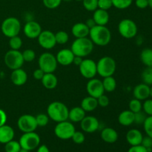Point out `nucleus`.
<instances>
[{
  "label": "nucleus",
  "mask_w": 152,
  "mask_h": 152,
  "mask_svg": "<svg viewBox=\"0 0 152 152\" xmlns=\"http://www.w3.org/2000/svg\"><path fill=\"white\" fill-rule=\"evenodd\" d=\"M97 102H98V106H100L102 108H105L108 106L110 103L109 98L105 94L101 95L100 96L97 98Z\"/></svg>",
  "instance_id": "nucleus-46"
},
{
  "label": "nucleus",
  "mask_w": 152,
  "mask_h": 152,
  "mask_svg": "<svg viewBox=\"0 0 152 152\" xmlns=\"http://www.w3.org/2000/svg\"><path fill=\"white\" fill-rule=\"evenodd\" d=\"M89 31L90 29L86 25V23H83V22H78V23L74 24L71 28V33L73 36L76 37V39L87 37L89 35Z\"/></svg>",
  "instance_id": "nucleus-21"
},
{
  "label": "nucleus",
  "mask_w": 152,
  "mask_h": 152,
  "mask_svg": "<svg viewBox=\"0 0 152 152\" xmlns=\"http://www.w3.org/2000/svg\"><path fill=\"white\" fill-rule=\"evenodd\" d=\"M117 68L115 60L111 56H103L96 63L97 74L102 77L113 76Z\"/></svg>",
  "instance_id": "nucleus-4"
},
{
  "label": "nucleus",
  "mask_w": 152,
  "mask_h": 152,
  "mask_svg": "<svg viewBox=\"0 0 152 152\" xmlns=\"http://www.w3.org/2000/svg\"><path fill=\"white\" fill-rule=\"evenodd\" d=\"M62 1H66V2H68V1H72V0H62Z\"/></svg>",
  "instance_id": "nucleus-58"
},
{
  "label": "nucleus",
  "mask_w": 152,
  "mask_h": 152,
  "mask_svg": "<svg viewBox=\"0 0 152 152\" xmlns=\"http://www.w3.org/2000/svg\"><path fill=\"white\" fill-rule=\"evenodd\" d=\"M86 25L88 27L89 29H90V28H93V27H94L95 25H96V23H95L94 20L93 19V18H92V19H88V20L86 22Z\"/></svg>",
  "instance_id": "nucleus-54"
},
{
  "label": "nucleus",
  "mask_w": 152,
  "mask_h": 152,
  "mask_svg": "<svg viewBox=\"0 0 152 152\" xmlns=\"http://www.w3.org/2000/svg\"><path fill=\"white\" fill-rule=\"evenodd\" d=\"M21 148H21L19 142L12 140L5 143L4 151L5 152H19Z\"/></svg>",
  "instance_id": "nucleus-34"
},
{
  "label": "nucleus",
  "mask_w": 152,
  "mask_h": 152,
  "mask_svg": "<svg viewBox=\"0 0 152 152\" xmlns=\"http://www.w3.org/2000/svg\"><path fill=\"white\" fill-rule=\"evenodd\" d=\"M38 65L40 69L42 70L45 73H53L56 70L58 62L54 55L45 52L39 57Z\"/></svg>",
  "instance_id": "nucleus-7"
},
{
  "label": "nucleus",
  "mask_w": 152,
  "mask_h": 152,
  "mask_svg": "<svg viewBox=\"0 0 152 152\" xmlns=\"http://www.w3.org/2000/svg\"><path fill=\"white\" fill-rule=\"evenodd\" d=\"M86 90L89 96H91L96 99L105 93L102 82L99 79L96 78H92L89 80L86 85Z\"/></svg>",
  "instance_id": "nucleus-14"
},
{
  "label": "nucleus",
  "mask_w": 152,
  "mask_h": 152,
  "mask_svg": "<svg viewBox=\"0 0 152 152\" xmlns=\"http://www.w3.org/2000/svg\"><path fill=\"white\" fill-rule=\"evenodd\" d=\"M62 0H42V3L45 7L48 9L57 8L61 4Z\"/></svg>",
  "instance_id": "nucleus-41"
},
{
  "label": "nucleus",
  "mask_w": 152,
  "mask_h": 152,
  "mask_svg": "<svg viewBox=\"0 0 152 152\" xmlns=\"http://www.w3.org/2000/svg\"><path fill=\"white\" fill-rule=\"evenodd\" d=\"M17 126L23 133L35 132L38 127L36 117L31 114H24L19 117L17 120Z\"/></svg>",
  "instance_id": "nucleus-11"
},
{
  "label": "nucleus",
  "mask_w": 152,
  "mask_h": 152,
  "mask_svg": "<svg viewBox=\"0 0 152 152\" xmlns=\"http://www.w3.org/2000/svg\"><path fill=\"white\" fill-rule=\"evenodd\" d=\"M83 57H80V56H74V61H73V63H74V65H77V66L79 67V65H80V64L82 63V62H83Z\"/></svg>",
  "instance_id": "nucleus-53"
},
{
  "label": "nucleus",
  "mask_w": 152,
  "mask_h": 152,
  "mask_svg": "<svg viewBox=\"0 0 152 152\" xmlns=\"http://www.w3.org/2000/svg\"><path fill=\"white\" fill-rule=\"evenodd\" d=\"M69 109L63 102H52L47 108V114L50 119L56 123L65 121L68 120Z\"/></svg>",
  "instance_id": "nucleus-2"
},
{
  "label": "nucleus",
  "mask_w": 152,
  "mask_h": 152,
  "mask_svg": "<svg viewBox=\"0 0 152 152\" xmlns=\"http://www.w3.org/2000/svg\"><path fill=\"white\" fill-rule=\"evenodd\" d=\"M142 82L148 86H152V67H146L141 74Z\"/></svg>",
  "instance_id": "nucleus-31"
},
{
  "label": "nucleus",
  "mask_w": 152,
  "mask_h": 152,
  "mask_svg": "<svg viewBox=\"0 0 152 152\" xmlns=\"http://www.w3.org/2000/svg\"><path fill=\"white\" fill-rule=\"evenodd\" d=\"M148 7L152 9V0H148Z\"/></svg>",
  "instance_id": "nucleus-55"
},
{
  "label": "nucleus",
  "mask_w": 152,
  "mask_h": 152,
  "mask_svg": "<svg viewBox=\"0 0 152 152\" xmlns=\"http://www.w3.org/2000/svg\"><path fill=\"white\" fill-rule=\"evenodd\" d=\"M79 70L84 78L90 79L94 78L96 74H97L96 70V62L91 59H83L82 63L79 65Z\"/></svg>",
  "instance_id": "nucleus-12"
},
{
  "label": "nucleus",
  "mask_w": 152,
  "mask_h": 152,
  "mask_svg": "<svg viewBox=\"0 0 152 152\" xmlns=\"http://www.w3.org/2000/svg\"><path fill=\"white\" fill-rule=\"evenodd\" d=\"M80 106L86 112H91L97 108V99L91 96H86L82 100Z\"/></svg>",
  "instance_id": "nucleus-28"
},
{
  "label": "nucleus",
  "mask_w": 152,
  "mask_h": 152,
  "mask_svg": "<svg viewBox=\"0 0 152 152\" xmlns=\"http://www.w3.org/2000/svg\"><path fill=\"white\" fill-rule=\"evenodd\" d=\"M19 152H29V151H28V150L26 149H24V148H21Z\"/></svg>",
  "instance_id": "nucleus-56"
},
{
  "label": "nucleus",
  "mask_w": 152,
  "mask_h": 152,
  "mask_svg": "<svg viewBox=\"0 0 152 152\" xmlns=\"http://www.w3.org/2000/svg\"><path fill=\"white\" fill-rule=\"evenodd\" d=\"M75 132L76 129L74 124L68 120L57 123L54 128L55 135L59 139L64 140L71 139Z\"/></svg>",
  "instance_id": "nucleus-8"
},
{
  "label": "nucleus",
  "mask_w": 152,
  "mask_h": 152,
  "mask_svg": "<svg viewBox=\"0 0 152 152\" xmlns=\"http://www.w3.org/2000/svg\"><path fill=\"white\" fill-rule=\"evenodd\" d=\"M84 8L88 11H94L98 8V0H83Z\"/></svg>",
  "instance_id": "nucleus-37"
},
{
  "label": "nucleus",
  "mask_w": 152,
  "mask_h": 152,
  "mask_svg": "<svg viewBox=\"0 0 152 152\" xmlns=\"http://www.w3.org/2000/svg\"><path fill=\"white\" fill-rule=\"evenodd\" d=\"M71 50L74 53V56L86 57L90 55L94 50V43L90 38L76 39L71 45Z\"/></svg>",
  "instance_id": "nucleus-3"
},
{
  "label": "nucleus",
  "mask_w": 152,
  "mask_h": 152,
  "mask_svg": "<svg viewBox=\"0 0 152 152\" xmlns=\"http://www.w3.org/2000/svg\"><path fill=\"white\" fill-rule=\"evenodd\" d=\"M147 115L144 113V111L142 112V111H140V112L135 113L134 114V123L137 125H141L143 124L144 122H145V119H146Z\"/></svg>",
  "instance_id": "nucleus-44"
},
{
  "label": "nucleus",
  "mask_w": 152,
  "mask_h": 152,
  "mask_svg": "<svg viewBox=\"0 0 152 152\" xmlns=\"http://www.w3.org/2000/svg\"><path fill=\"white\" fill-rule=\"evenodd\" d=\"M36 120H37V125H38V127H44L48 125L49 122V117L48 116V114H39L38 115L36 116Z\"/></svg>",
  "instance_id": "nucleus-39"
},
{
  "label": "nucleus",
  "mask_w": 152,
  "mask_h": 152,
  "mask_svg": "<svg viewBox=\"0 0 152 152\" xmlns=\"http://www.w3.org/2000/svg\"><path fill=\"white\" fill-rule=\"evenodd\" d=\"M113 7L111 0H98V8L108 10Z\"/></svg>",
  "instance_id": "nucleus-45"
},
{
  "label": "nucleus",
  "mask_w": 152,
  "mask_h": 152,
  "mask_svg": "<svg viewBox=\"0 0 152 152\" xmlns=\"http://www.w3.org/2000/svg\"><path fill=\"white\" fill-rule=\"evenodd\" d=\"M4 62L6 66L9 69L13 71V70L22 68L25 61H24L22 52L17 50L10 49L4 55Z\"/></svg>",
  "instance_id": "nucleus-6"
},
{
  "label": "nucleus",
  "mask_w": 152,
  "mask_h": 152,
  "mask_svg": "<svg viewBox=\"0 0 152 152\" xmlns=\"http://www.w3.org/2000/svg\"><path fill=\"white\" fill-rule=\"evenodd\" d=\"M118 31L120 35L126 39H132L137 34L138 28L133 20L124 19L118 25Z\"/></svg>",
  "instance_id": "nucleus-10"
},
{
  "label": "nucleus",
  "mask_w": 152,
  "mask_h": 152,
  "mask_svg": "<svg viewBox=\"0 0 152 152\" xmlns=\"http://www.w3.org/2000/svg\"><path fill=\"white\" fill-rule=\"evenodd\" d=\"M129 110L133 113L140 112L142 110V103L137 99H133L129 102Z\"/></svg>",
  "instance_id": "nucleus-35"
},
{
  "label": "nucleus",
  "mask_w": 152,
  "mask_h": 152,
  "mask_svg": "<svg viewBox=\"0 0 152 152\" xmlns=\"http://www.w3.org/2000/svg\"><path fill=\"white\" fill-rule=\"evenodd\" d=\"M80 127L86 133H94L99 129V122L94 116H86L80 122Z\"/></svg>",
  "instance_id": "nucleus-15"
},
{
  "label": "nucleus",
  "mask_w": 152,
  "mask_h": 152,
  "mask_svg": "<svg viewBox=\"0 0 152 152\" xmlns=\"http://www.w3.org/2000/svg\"><path fill=\"white\" fill-rule=\"evenodd\" d=\"M73 142L76 144H82L85 142V140H86V137H85V135L83 132H77L76 131L73 134L72 137Z\"/></svg>",
  "instance_id": "nucleus-42"
},
{
  "label": "nucleus",
  "mask_w": 152,
  "mask_h": 152,
  "mask_svg": "<svg viewBox=\"0 0 152 152\" xmlns=\"http://www.w3.org/2000/svg\"><path fill=\"white\" fill-rule=\"evenodd\" d=\"M133 95L135 99L142 101L150 97V86L145 83H140L134 88Z\"/></svg>",
  "instance_id": "nucleus-18"
},
{
  "label": "nucleus",
  "mask_w": 152,
  "mask_h": 152,
  "mask_svg": "<svg viewBox=\"0 0 152 152\" xmlns=\"http://www.w3.org/2000/svg\"><path fill=\"white\" fill-rule=\"evenodd\" d=\"M102 82L105 91L112 92L117 88V82H116V80L112 76L104 77L103 81Z\"/></svg>",
  "instance_id": "nucleus-30"
},
{
  "label": "nucleus",
  "mask_w": 152,
  "mask_h": 152,
  "mask_svg": "<svg viewBox=\"0 0 152 152\" xmlns=\"http://www.w3.org/2000/svg\"><path fill=\"white\" fill-rule=\"evenodd\" d=\"M142 110L148 116H152V99H147L142 104Z\"/></svg>",
  "instance_id": "nucleus-43"
},
{
  "label": "nucleus",
  "mask_w": 152,
  "mask_h": 152,
  "mask_svg": "<svg viewBox=\"0 0 152 152\" xmlns=\"http://www.w3.org/2000/svg\"><path fill=\"white\" fill-rule=\"evenodd\" d=\"M55 39H56V44L65 45L69 40V35L65 31H60L55 34Z\"/></svg>",
  "instance_id": "nucleus-33"
},
{
  "label": "nucleus",
  "mask_w": 152,
  "mask_h": 152,
  "mask_svg": "<svg viewBox=\"0 0 152 152\" xmlns=\"http://www.w3.org/2000/svg\"><path fill=\"white\" fill-rule=\"evenodd\" d=\"M42 31L41 25L35 21H28L24 25V34L29 39L38 38Z\"/></svg>",
  "instance_id": "nucleus-16"
},
{
  "label": "nucleus",
  "mask_w": 152,
  "mask_h": 152,
  "mask_svg": "<svg viewBox=\"0 0 152 152\" xmlns=\"http://www.w3.org/2000/svg\"><path fill=\"white\" fill-rule=\"evenodd\" d=\"M118 133L112 128H105L101 132V138L107 143H114L118 140Z\"/></svg>",
  "instance_id": "nucleus-24"
},
{
  "label": "nucleus",
  "mask_w": 152,
  "mask_h": 152,
  "mask_svg": "<svg viewBox=\"0 0 152 152\" xmlns=\"http://www.w3.org/2000/svg\"><path fill=\"white\" fill-rule=\"evenodd\" d=\"M135 4L140 9H145L148 7V0H135Z\"/></svg>",
  "instance_id": "nucleus-50"
},
{
  "label": "nucleus",
  "mask_w": 152,
  "mask_h": 152,
  "mask_svg": "<svg viewBox=\"0 0 152 152\" xmlns=\"http://www.w3.org/2000/svg\"><path fill=\"white\" fill-rule=\"evenodd\" d=\"M10 80L15 86H22L26 83L28 80V74L23 69H22V68L13 70L10 74Z\"/></svg>",
  "instance_id": "nucleus-19"
},
{
  "label": "nucleus",
  "mask_w": 152,
  "mask_h": 152,
  "mask_svg": "<svg viewBox=\"0 0 152 152\" xmlns=\"http://www.w3.org/2000/svg\"><path fill=\"white\" fill-rule=\"evenodd\" d=\"M15 132L13 128L4 124L0 127V143L5 144L13 140Z\"/></svg>",
  "instance_id": "nucleus-22"
},
{
  "label": "nucleus",
  "mask_w": 152,
  "mask_h": 152,
  "mask_svg": "<svg viewBox=\"0 0 152 152\" xmlns=\"http://www.w3.org/2000/svg\"><path fill=\"white\" fill-rule=\"evenodd\" d=\"M150 97L152 98V86L150 87Z\"/></svg>",
  "instance_id": "nucleus-57"
},
{
  "label": "nucleus",
  "mask_w": 152,
  "mask_h": 152,
  "mask_svg": "<svg viewBox=\"0 0 152 152\" xmlns=\"http://www.w3.org/2000/svg\"><path fill=\"white\" fill-rule=\"evenodd\" d=\"M114 7L120 10H124L132 5L133 0H111Z\"/></svg>",
  "instance_id": "nucleus-32"
},
{
  "label": "nucleus",
  "mask_w": 152,
  "mask_h": 152,
  "mask_svg": "<svg viewBox=\"0 0 152 152\" xmlns=\"http://www.w3.org/2000/svg\"><path fill=\"white\" fill-rule=\"evenodd\" d=\"M126 140L132 146L139 145L142 143L143 135L138 129H131L126 134Z\"/></svg>",
  "instance_id": "nucleus-20"
},
{
  "label": "nucleus",
  "mask_w": 152,
  "mask_h": 152,
  "mask_svg": "<svg viewBox=\"0 0 152 152\" xmlns=\"http://www.w3.org/2000/svg\"><path fill=\"white\" fill-rule=\"evenodd\" d=\"M41 81L42 86L48 90L54 89L58 84V79L53 73H45Z\"/></svg>",
  "instance_id": "nucleus-25"
},
{
  "label": "nucleus",
  "mask_w": 152,
  "mask_h": 152,
  "mask_svg": "<svg viewBox=\"0 0 152 152\" xmlns=\"http://www.w3.org/2000/svg\"><path fill=\"white\" fill-rule=\"evenodd\" d=\"M128 152H148V150L142 146V145H134V146H132L129 149Z\"/></svg>",
  "instance_id": "nucleus-48"
},
{
  "label": "nucleus",
  "mask_w": 152,
  "mask_h": 152,
  "mask_svg": "<svg viewBox=\"0 0 152 152\" xmlns=\"http://www.w3.org/2000/svg\"><path fill=\"white\" fill-rule=\"evenodd\" d=\"M37 152H50V151H49V148H48L47 145H41L38 146Z\"/></svg>",
  "instance_id": "nucleus-52"
},
{
  "label": "nucleus",
  "mask_w": 152,
  "mask_h": 152,
  "mask_svg": "<svg viewBox=\"0 0 152 152\" xmlns=\"http://www.w3.org/2000/svg\"><path fill=\"white\" fill-rule=\"evenodd\" d=\"M37 39L39 45L46 50L53 48L56 45L55 34L50 31H42Z\"/></svg>",
  "instance_id": "nucleus-13"
},
{
  "label": "nucleus",
  "mask_w": 152,
  "mask_h": 152,
  "mask_svg": "<svg viewBox=\"0 0 152 152\" xmlns=\"http://www.w3.org/2000/svg\"><path fill=\"white\" fill-rule=\"evenodd\" d=\"M22 53L25 62H32V61L34 60V59L36 57L35 51L34 50H32V49H26Z\"/></svg>",
  "instance_id": "nucleus-40"
},
{
  "label": "nucleus",
  "mask_w": 152,
  "mask_h": 152,
  "mask_svg": "<svg viewBox=\"0 0 152 152\" xmlns=\"http://www.w3.org/2000/svg\"><path fill=\"white\" fill-rule=\"evenodd\" d=\"M22 45V40L19 36L10 37L9 40V46L12 50H19Z\"/></svg>",
  "instance_id": "nucleus-36"
},
{
  "label": "nucleus",
  "mask_w": 152,
  "mask_h": 152,
  "mask_svg": "<svg viewBox=\"0 0 152 152\" xmlns=\"http://www.w3.org/2000/svg\"><path fill=\"white\" fill-rule=\"evenodd\" d=\"M89 37L94 45L99 46H105L110 43L111 40V33L106 26L95 25L90 28Z\"/></svg>",
  "instance_id": "nucleus-1"
},
{
  "label": "nucleus",
  "mask_w": 152,
  "mask_h": 152,
  "mask_svg": "<svg viewBox=\"0 0 152 152\" xmlns=\"http://www.w3.org/2000/svg\"><path fill=\"white\" fill-rule=\"evenodd\" d=\"M21 148L28 151H32L38 148L40 144V137L35 132L24 133L19 141Z\"/></svg>",
  "instance_id": "nucleus-9"
},
{
  "label": "nucleus",
  "mask_w": 152,
  "mask_h": 152,
  "mask_svg": "<svg viewBox=\"0 0 152 152\" xmlns=\"http://www.w3.org/2000/svg\"><path fill=\"white\" fill-rule=\"evenodd\" d=\"M141 145L142 146L145 147L147 150H148V152H151L152 150V138L150 137L147 136L145 137L142 138V143Z\"/></svg>",
  "instance_id": "nucleus-47"
},
{
  "label": "nucleus",
  "mask_w": 152,
  "mask_h": 152,
  "mask_svg": "<svg viewBox=\"0 0 152 152\" xmlns=\"http://www.w3.org/2000/svg\"><path fill=\"white\" fill-rule=\"evenodd\" d=\"M93 19L96 25L105 26L109 22V14L107 10L97 8L94 11Z\"/></svg>",
  "instance_id": "nucleus-23"
},
{
  "label": "nucleus",
  "mask_w": 152,
  "mask_h": 152,
  "mask_svg": "<svg viewBox=\"0 0 152 152\" xmlns=\"http://www.w3.org/2000/svg\"><path fill=\"white\" fill-rule=\"evenodd\" d=\"M140 60L146 67H152V49L144 48L140 53Z\"/></svg>",
  "instance_id": "nucleus-29"
},
{
  "label": "nucleus",
  "mask_w": 152,
  "mask_h": 152,
  "mask_svg": "<svg viewBox=\"0 0 152 152\" xmlns=\"http://www.w3.org/2000/svg\"><path fill=\"white\" fill-rule=\"evenodd\" d=\"M86 111L81 108V106L74 107L69 110L68 120H70L71 123H80L86 116Z\"/></svg>",
  "instance_id": "nucleus-26"
},
{
  "label": "nucleus",
  "mask_w": 152,
  "mask_h": 152,
  "mask_svg": "<svg viewBox=\"0 0 152 152\" xmlns=\"http://www.w3.org/2000/svg\"><path fill=\"white\" fill-rule=\"evenodd\" d=\"M21 28L22 25L20 21L13 16L6 18L1 25V32L8 38L19 35L21 31Z\"/></svg>",
  "instance_id": "nucleus-5"
},
{
  "label": "nucleus",
  "mask_w": 152,
  "mask_h": 152,
  "mask_svg": "<svg viewBox=\"0 0 152 152\" xmlns=\"http://www.w3.org/2000/svg\"><path fill=\"white\" fill-rule=\"evenodd\" d=\"M74 56H75L71 49L64 48L58 52L56 58L58 64L62 66H68L73 63Z\"/></svg>",
  "instance_id": "nucleus-17"
},
{
  "label": "nucleus",
  "mask_w": 152,
  "mask_h": 152,
  "mask_svg": "<svg viewBox=\"0 0 152 152\" xmlns=\"http://www.w3.org/2000/svg\"><path fill=\"white\" fill-rule=\"evenodd\" d=\"M118 122L121 126H129L134 123V113L130 110L123 111L119 114Z\"/></svg>",
  "instance_id": "nucleus-27"
},
{
  "label": "nucleus",
  "mask_w": 152,
  "mask_h": 152,
  "mask_svg": "<svg viewBox=\"0 0 152 152\" xmlns=\"http://www.w3.org/2000/svg\"><path fill=\"white\" fill-rule=\"evenodd\" d=\"M142 125L147 136L152 138V116H148Z\"/></svg>",
  "instance_id": "nucleus-38"
},
{
  "label": "nucleus",
  "mask_w": 152,
  "mask_h": 152,
  "mask_svg": "<svg viewBox=\"0 0 152 152\" xmlns=\"http://www.w3.org/2000/svg\"><path fill=\"white\" fill-rule=\"evenodd\" d=\"M77 1H83V0H76Z\"/></svg>",
  "instance_id": "nucleus-59"
},
{
  "label": "nucleus",
  "mask_w": 152,
  "mask_h": 152,
  "mask_svg": "<svg viewBox=\"0 0 152 152\" xmlns=\"http://www.w3.org/2000/svg\"><path fill=\"white\" fill-rule=\"evenodd\" d=\"M7 120V117L5 111L2 109H0V127L4 126V124H6Z\"/></svg>",
  "instance_id": "nucleus-51"
},
{
  "label": "nucleus",
  "mask_w": 152,
  "mask_h": 152,
  "mask_svg": "<svg viewBox=\"0 0 152 152\" xmlns=\"http://www.w3.org/2000/svg\"><path fill=\"white\" fill-rule=\"evenodd\" d=\"M45 74V73L42 70L40 69V68H39L38 69H36L35 71H34V73H33V77H34V78L36 79V80H41L42 79V77H44Z\"/></svg>",
  "instance_id": "nucleus-49"
}]
</instances>
